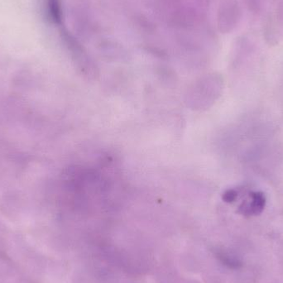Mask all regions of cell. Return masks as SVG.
I'll return each mask as SVG.
<instances>
[{
  "mask_svg": "<svg viewBox=\"0 0 283 283\" xmlns=\"http://www.w3.org/2000/svg\"><path fill=\"white\" fill-rule=\"evenodd\" d=\"M240 10L238 4L234 0H226L220 5L218 13V25L223 32L232 31L239 18Z\"/></svg>",
  "mask_w": 283,
  "mask_h": 283,
  "instance_id": "cell-1",
  "label": "cell"
},
{
  "mask_svg": "<svg viewBox=\"0 0 283 283\" xmlns=\"http://www.w3.org/2000/svg\"><path fill=\"white\" fill-rule=\"evenodd\" d=\"M47 17L51 23L56 25L62 24L63 20L62 0H46Z\"/></svg>",
  "mask_w": 283,
  "mask_h": 283,
  "instance_id": "cell-3",
  "label": "cell"
},
{
  "mask_svg": "<svg viewBox=\"0 0 283 283\" xmlns=\"http://www.w3.org/2000/svg\"><path fill=\"white\" fill-rule=\"evenodd\" d=\"M265 197L262 193L252 194L250 199L240 206V213L244 215H256L262 212L265 206Z\"/></svg>",
  "mask_w": 283,
  "mask_h": 283,
  "instance_id": "cell-2",
  "label": "cell"
},
{
  "mask_svg": "<svg viewBox=\"0 0 283 283\" xmlns=\"http://www.w3.org/2000/svg\"><path fill=\"white\" fill-rule=\"evenodd\" d=\"M237 192L234 191V190H230L229 192H226L225 195H224V200L228 202H232L234 201L237 197Z\"/></svg>",
  "mask_w": 283,
  "mask_h": 283,
  "instance_id": "cell-4",
  "label": "cell"
}]
</instances>
